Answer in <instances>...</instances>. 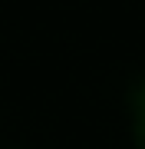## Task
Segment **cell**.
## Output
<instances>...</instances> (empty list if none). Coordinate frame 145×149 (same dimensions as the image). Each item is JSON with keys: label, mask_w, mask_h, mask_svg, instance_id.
<instances>
[{"label": "cell", "mask_w": 145, "mask_h": 149, "mask_svg": "<svg viewBox=\"0 0 145 149\" xmlns=\"http://www.w3.org/2000/svg\"><path fill=\"white\" fill-rule=\"evenodd\" d=\"M129 126L135 149H145V76H139L129 90Z\"/></svg>", "instance_id": "obj_1"}]
</instances>
